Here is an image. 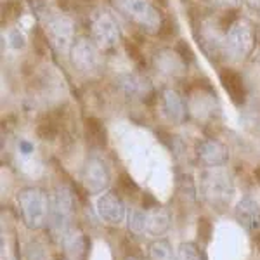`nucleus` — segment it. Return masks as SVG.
<instances>
[{
	"mask_svg": "<svg viewBox=\"0 0 260 260\" xmlns=\"http://www.w3.org/2000/svg\"><path fill=\"white\" fill-rule=\"evenodd\" d=\"M75 196L66 184H59L50 194V215L49 231L56 243L62 246L70 240L75 231Z\"/></svg>",
	"mask_w": 260,
	"mask_h": 260,
	"instance_id": "obj_1",
	"label": "nucleus"
},
{
	"mask_svg": "<svg viewBox=\"0 0 260 260\" xmlns=\"http://www.w3.org/2000/svg\"><path fill=\"white\" fill-rule=\"evenodd\" d=\"M18 205L23 224L31 231L44 229L49 224L50 196L40 187H24L18 192Z\"/></svg>",
	"mask_w": 260,
	"mask_h": 260,
	"instance_id": "obj_2",
	"label": "nucleus"
},
{
	"mask_svg": "<svg viewBox=\"0 0 260 260\" xmlns=\"http://www.w3.org/2000/svg\"><path fill=\"white\" fill-rule=\"evenodd\" d=\"M201 198L213 208L224 210L234 196V184L228 172L217 169H207L200 175Z\"/></svg>",
	"mask_w": 260,
	"mask_h": 260,
	"instance_id": "obj_3",
	"label": "nucleus"
},
{
	"mask_svg": "<svg viewBox=\"0 0 260 260\" xmlns=\"http://www.w3.org/2000/svg\"><path fill=\"white\" fill-rule=\"evenodd\" d=\"M116 11H120L128 21L149 35L161 33L163 19L161 12L149 0H111Z\"/></svg>",
	"mask_w": 260,
	"mask_h": 260,
	"instance_id": "obj_4",
	"label": "nucleus"
},
{
	"mask_svg": "<svg viewBox=\"0 0 260 260\" xmlns=\"http://www.w3.org/2000/svg\"><path fill=\"white\" fill-rule=\"evenodd\" d=\"M253 30L251 24L245 19H236L229 26L225 35V49L236 59H245L253 50Z\"/></svg>",
	"mask_w": 260,
	"mask_h": 260,
	"instance_id": "obj_5",
	"label": "nucleus"
},
{
	"mask_svg": "<svg viewBox=\"0 0 260 260\" xmlns=\"http://www.w3.org/2000/svg\"><path fill=\"white\" fill-rule=\"evenodd\" d=\"M92 39L103 49H111L120 42V26L110 12L101 11L90 21Z\"/></svg>",
	"mask_w": 260,
	"mask_h": 260,
	"instance_id": "obj_6",
	"label": "nucleus"
},
{
	"mask_svg": "<svg viewBox=\"0 0 260 260\" xmlns=\"http://www.w3.org/2000/svg\"><path fill=\"white\" fill-rule=\"evenodd\" d=\"M82 180L89 194H99L104 189H108L111 182L110 169L99 156H89L82 170Z\"/></svg>",
	"mask_w": 260,
	"mask_h": 260,
	"instance_id": "obj_7",
	"label": "nucleus"
},
{
	"mask_svg": "<svg viewBox=\"0 0 260 260\" xmlns=\"http://www.w3.org/2000/svg\"><path fill=\"white\" fill-rule=\"evenodd\" d=\"M47 31L52 42L54 49L59 54H66L71 49V42H73V21L66 16H56L47 23Z\"/></svg>",
	"mask_w": 260,
	"mask_h": 260,
	"instance_id": "obj_8",
	"label": "nucleus"
},
{
	"mask_svg": "<svg viewBox=\"0 0 260 260\" xmlns=\"http://www.w3.org/2000/svg\"><path fill=\"white\" fill-rule=\"evenodd\" d=\"M196 154H198L200 161L203 163L207 169H217V167H224L229 161V151L222 142L215 139L201 141L196 146Z\"/></svg>",
	"mask_w": 260,
	"mask_h": 260,
	"instance_id": "obj_9",
	"label": "nucleus"
},
{
	"mask_svg": "<svg viewBox=\"0 0 260 260\" xmlns=\"http://www.w3.org/2000/svg\"><path fill=\"white\" fill-rule=\"evenodd\" d=\"M71 61H73L75 68L80 71H94L99 66V52L98 47L92 44L90 40L80 39L75 42L71 47Z\"/></svg>",
	"mask_w": 260,
	"mask_h": 260,
	"instance_id": "obj_10",
	"label": "nucleus"
},
{
	"mask_svg": "<svg viewBox=\"0 0 260 260\" xmlns=\"http://www.w3.org/2000/svg\"><path fill=\"white\" fill-rule=\"evenodd\" d=\"M98 213L99 217L108 224H121L127 215L125 203L116 192H104L98 200Z\"/></svg>",
	"mask_w": 260,
	"mask_h": 260,
	"instance_id": "obj_11",
	"label": "nucleus"
},
{
	"mask_svg": "<svg viewBox=\"0 0 260 260\" xmlns=\"http://www.w3.org/2000/svg\"><path fill=\"white\" fill-rule=\"evenodd\" d=\"M234 217L246 231H257L260 228V207L253 198H243L234 208Z\"/></svg>",
	"mask_w": 260,
	"mask_h": 260,
	"instance_id": "obj_12",
	"label": "nucleus"
},
{
	"mask_svg": "<svg viewBox=\"0 0 260 260\" xmlns=\"http://www.w3.org/2000/svg\"><path fill=\"white\" fill-rule=\"evenodd\" d=\"M220 83L224 87V90L228 92V95L231 98L236 106H243L246 101V87L243 82L241 75L234 70H224L220 71Z\"/></svg>",
	"mask_w": 260,
	"mask_h": 260,
	"instance_id": "obj_13",
	"label": "nucleus"
},
{
	"mask_svg": "<svg viewBox=\"0 0 260 260\" xmlns=\"http://www.w3.org/2000/svg\"><path fill=\"white\" fill-rule=\"evenodd\" d=\"M170 213L163 207L146 208V220H144V234L149 236H161L170 228Z\"/></svg>",
	"mask_w": 260,
	"mask_h": 260,
	"instance_id": "obj_14",
	"label": "nucleus"
},
{
	"mask_svg": "<svg viewBox=\"0 0 260 260\" xmlns=\"http://www.w3.org/2000/svg\"><path fill=\"white\" fill-rule=\"evenodd\" d=\"M163 110H165V115L169 116L170 121L174 123H182L187 116L186 111V104H184V99L180 98V94L177 90L167 89L163 90Z\"/></svg>",
	"mask_w": 260,
	"mask_h": 260,
	"instance_id": "obj_15",
	"label": "nucleus"
},
{
	"mask_svg": "<svg viewBox=\"0 0 260 260\" xmlns=\"http://www.w3.org/2000/svg\"><path fill=\"white\" fill-rule=\"evenodd\" d=\"M116 85L130 98H144L151 90L149 82L137 77V75H121L116 78Z\"/></svg>",
	"mask_w": 260,
	"mask_h": 260,
	"instance_id": "obj_16",
	"label": "nucleus"
},
{
	"mask_svg": "<svg viewBox=\"0 0 260 260\" xmlns=\"http://www.w3.org/2000/svg\"><path fill=\"white\" fill-rule=\"evenodd\" d=\"M85 132H87V137H89V141L92 142L94 146H98V148H103V146H106V128L103 127V123L94 118V116H90V118L85 120Z\"/></svg>",
	"mask_w": 260,
	"mask_h": 260,
	"instance_id": "obj_17",
	"label": "nucleus"
},
{
	"mask_svg": "<svg viewBox=\"0 0 260 260\" xmlns=\"http://www.w3.org/2000/svg\"><path fill=\"white\" fill-rule=\"evenodd\" d=\"M149 260H175L174 250L169 240H156L149 245L148 248Z\"/></svg>",
	"mask_w": 260,
	"mask_h": 260,
	"instance_id": "obj_18",
	"label": "nucleus"
},
{
	"mask_svg": "<svg viewBox=\"0 0 260 260\" xmlns=\"http://www.w3.org/2000/svg\"><path fill=\"white\" fill-rule=\"evenodd\" d=\"M175 260H205V257L196 243L184 241L179 245L177 253H175Z\"/></svg>",
	"mask_w": 260,
	"mask_h": 260,
	"instance_id": "obj_19",
	"label": "nucleus"
},
{
	"mask_svg": "<svg viewBox=\"0 0 260 260\" xmlns=\"http://www.w3.org/2000/svg\"><path fill=\"white\" fill-rule=\"evenodd\" d=\"M37 132H39V136L42 137L44 141H54L56 139V136H57V123H56V120L54 118H44L39 123V128H37Z\"/></svg>",
	"mask_w": 260,
	"mask_h": 260,
	"instance_id": "obj_20",
	"label": "nucleus"
},
{
	"mask_svg": "<svg viewBox=\"0 0 260 260\" xmlns=\"http://www.w3.org/2000/svg\"><path fill=\"white\" fill-rule=\"evenodd\" d=\"M177 186H179V192L182 194V198H186L189 201L196 200V187H194V182H192L191 175H187V174L179 175Z\"/></svg>",
	"mask_w": 260,
	"mask_h": 260,
	"instance_id": "obj_21",
	"label": "nucleus"
},
{
	"mask_svg": "<svg viewBox=\"0 0 260 260\" xmlns=\"http://www.w3.org/2000/svg\"><path fill=\"white\" fill-rule=\"evenodd\" d=\"M21 11H23V7H21L19 0H6V2H4V6H2L4 18L7 16V19L18 18V16L21 14Z\"/></svg>",
	"mask_w": 260,
	"mask_h": 260,
	"instance_id": "obj_22",
	"label": "nucleus"
},
{
	"mask_svg": "<svg viewBox=\"0 0 260 260\" xmlns=\"http://www.w3.org/2000/svg\"><path fill=\"white\" fill-rule=\"evenodd\" d=\"M120 186H121V189L127 191L128 194H132V192H137V191H139V186H137V184L132 180V177H130V175H127V174H121V177H120Z\"/></svg>",
	"mask_w": 260,
	"mask_h": 260,
	"instance_id": "obj_23",
	"label": "nucleus"
},
{
	"mask_svg": "<svg viewBox=\"0 0 260 260\" xmlns=\"http://www.w3.org/2000/svg\"><path fill=\"white\" fill-rule=\"evenodd\" d=\"M177 56H179L184 62L192 61V52H191L189 45H187L184 40H180L179 44H177Z\"/></svg>",
	"mask_w": 260,
	"mask_h": 260,
	"instance_id": "obj_24",
	"label": "nucleus"
},
{
	"mask_svg": "<svg viewBox=\"0 0 260 260\" xmlns=\"http://www.w3.org/2000/svg\"><path fill=\"white\" fill-rule=\"evenodd\" d=\"M125 49H127L130 59H134L136 62L142 64V52H141L139 47H137L136 44H132V42H127V44H125Z\"/></svg>",
	"mask_w": 260,
	"mask_h": 260,
	"instance_id": "obj_25",
	"label": "nucleus"
},
{
	"mask_svg": "<svg viewBox=\"0 0 260 260\" xmlns=\"http://www.w3.org/2000/svg\"><path fill=\"white\" fill-rule=\"evenodd\" d=\"M11 45L14 49H23L24 47V37L21 35V31H12L11 33Z\"/></svg>",
	"mask_w": 260,
	"mask_h": 260,
	"instance_id": "obj_26",
	"label": "nucleus"
},
{
	"mask_svg": "<svg viewBox=\"0 0 260 260\" xmlns=\"http://www.w3.org/2000/svg\"><path fill=\"white\" fill-rule=\"evenodd\" d=\"M200 236L210 240V222L207 219H200Z\"/></svg>",
	"mask_w": 260,
	"mask_h": 260,
	"instance_id": "obj_27",
	"label": "nucleus"
},
{
	"mask_svg": "<svg viewBox=\"0 0 260 260\" xmlns=\"http://www.w3.org/2000/svg\"><path fill=\"white\" fill-rule=\"evenodd\" d=\"M19 151L23 154H30V153H33V144L31 142H28V141H19Z\"/></svg>",
	"mask_w": 260,
	"mask_h": 260,
	"instance_id": "obj_28",
	"label": "nucleus"
},
{
	"mask_svg": "<svg viewBox=\"0 0 260 260\" xmlns=\"http://www.w3.org/2000/svg\"><path fill=\"white\" fill-rule=\"evenodd\" d=\"M30 2V6L33 7V11H40L45 7V0H28Z\"/></svg>",
	"mask_w": 260,
	"mask_h": 260,
	"instance_id": "obj_29",
	"label": "nucleus"
},
{
	"mask_svg": "<svg viewBox=\"0 0 260 260\" xmlns=\"http://www.w3.org/2000/svg\"><path fill=\"white\" fill-rule=\"evenodd\" d=\"M212 2L217 6H236V4H240V0H212Z\"/></svg>",
	"mask_w": 260,
	"mask_h": 260,
	"instance_id": "obj_30",
	"label": "nucleus"
},
{
	"mask_svg": "<svg viewBox=\"0 0 260 260\" xmlns=\"http://www.w3.org/2000/svg\"><path fill=\"white\" fill-rule=\"evenodd\" d=\"M246 4H248V6L251 7V9H255V11H260V0H245Z\"/></svg>",
	"mask_w": 260,
	"mask_h": 260,
	"instance_id": "obj_31",
	"label": "nucleus"
},
{
	"mask_svg": "<svg viewBox=\"0 0 260 260\" xmlns=\"http://www.w3.org/2000/svg\"><path fill=\"white\" fill-rule=\"evenodd\" d=\"M255 243H257V246L260 248V234H257V238H255Z\"/></svg>",
	"mask_w": 260,
	"mask_h": 260,
	"instance_id": "obj_32",
	"label": "nucleus"
},
{
	"mask_svg": "<svg viewBox=\"0 0 260 260\" xmlns=\"http://www.w3.org/2000/svg\"><path fill=\"white\" fill-rule=\"evenodd\" d=\"M255 175H257V179L260 180V169H257V170H255Z\"/></svg>",
	"mask_w": 260,
	"mask_h": 260,
	"instance_id": "obj_33",
	"label": "nucleus"
},
{
	"mask_svg": "<svg viewBox=\"0 0 260 260\" xmlns=\"http://www.w3.org/2000/svg\"><path fill=\"white\" fill-rule=\"evenodd\" d=\"M127 260H137V258H136V257H128Z\"/></svg>",
	"mask_w": 260,
	"mask_h": 260,
	"instance_id": "obj_34",
	"label": "nucleus"
}]
</instances>
